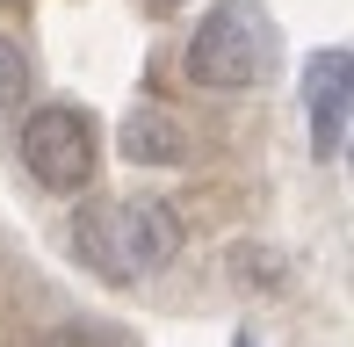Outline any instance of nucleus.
<instances>
[{
  "label": "nucleus",
  "mask_w": 354,
  "mask_h": 347,
  "mask_svg": "<svg viewBox=\"0 0 354 347\" xmlns=\"http://www.w3.org/2000/svg\"><path fill=\"white\" fill-rule=\"evenodd\" d=\"M347 51H326L311 73V152L318 160H340L347 145Z\"/></svg>",
  "instance_id": "obj_4"
},
{
  "label": "nucleus",
  "mask_w": 354,
  "mask_h": 347,
  "mask_svg": "<svg viewBox=\"0 0 354 347\" xmlns=\"http://www.w3.org/2000/svg\"><path fill=\"white\" fill-rule=\"evenodd\" d=\"M275 51H282L275 22L261 8H246V0H224L188 37V80L210 87V94H246V87H261L275 73Z\"/></svg>",
  "instance_id": "obj_2"
},
{
  "label": "nucleus",
  "mask_w": 354,
  "mask_h": 347,
  "mask_svg": "<svg viewBox=\"0 0 354 347\" xmlns=\"http://www.w3.org/2000/svg\"><path fill=\"white\" fill-rule=\"evenodd\" d=\"M159 8H174V0H159Z\"/></svg>",
  "instance_id": "obj_8"
},
{
  "label": "nucleus",
  "mask_w": 354,
  "mask_h": 347,
  "mask_svg": "<svg viewBox=\"0 0 354 347\" xmlns=\"http://www.w3.org/2000/svg\"><path fill=\"white\" fill-rule=\"evenodd\" d=\"M22 102H29V51L0 29V116H15Z\"/></svg>",
  "instance_id": "obj_6"
},
{
  "label": "nucleus",
  "mask_w": 354,
  "mask_h": 347,
  "mask_svg": "<svg viewBox=\"0 0 354 347\" xmlns=\"http://www.w3.org/2000/svg\"><path fill=\"white\" fill-rule=\"evenodd\" d=\"M22 167L37 174L51 196H87L102 181V138H94V116L80 102H37L22 116Z\"/></svg>",
  "instance_id": "obj_3"
},
{
  "label": "nucleus",
  "mask_w": 354,
  "mask_h": 347,
  "mask_svg": "<svg viewBox=\"0 0 354 347\" xmlns=\"http://www.w3.org/2000/svg\"><path fill=\"white\" fill-rule=\"evenodd\" d=\"M123 152H131L138 167H181L188 160V131L167 109H138V116L123 123Z\"/></svg>",
  "instance_id": "obj_5"
},
{
  "label": "nucleus",
  "mask_w": 354,
  "mask_h": 347,
  "mask_svg": "<svg viewBox=\"0 0 354 347\" xmlns=\"http://www.w3.org/2000/svg\"><path fill=\"white\" fill-rule=\"evenodd\" d=\"M73 254L102 282H145L181 254V217L159 196H109L73 217Z\"/></svg>",
  "instance_id": "obj_1"
},
{
  "label": "nucleus",
  "mask_w": 354,
  "mask_h": 347,
  "mask_svg": "<svg viewBox=\"0 0 354 347\" xmlns=\"http://www.w3.org/2000/svg\"><path fill=\"white\" fill-rule=\"evenodd\" d=\"M37 347H131V333H116V326H94V319H66V326H51Z\"/></svg>",
  "instance_id": "obj_7"
}]
</instances>
